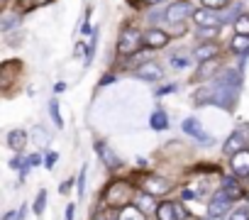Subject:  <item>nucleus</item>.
<instances>
[{"instance_id": "1", "label": "nucleus", "mask_w": 249, "mask_h": 220, "mask_svg": "<svg viewBox=\"0 0 249 220\" xmlns=\"http://www.w3.org/2000/svg\"><path fill=\"white\" fill-rule=\"evenodd\" d=\"M135 196H137V188L130 183V181H124V179H115L105 186L103 191V203L107 208H115V210H122V208H127L135 203Z\"/></svg>"}, {"instance_id": "2", "label": "nucleus", "mask_w": 249, "mask_h": 220, "mask_svg": "<svg viewBox=\"0 0 249 220\" xmlns=\"http://www.w3.org/2000/svg\"><path fill=\"white\" fill-rule=\"evenodd\" d=\"M142 42H144V35L137 27H124L120 32V39H117V52L122 56H132L142 49Z\"/></svg>"}, {"instance_id": "3", "label": "nucleus", "mask_w": 249, "mask_h": 220, "mask_svg": "<svg viewBox=\"0 0 249 220\" xmlns=\"http://www.w3.org/2000/svg\"><path fill=\"white\" fill-rule=\"evenodd\" d=\"M247 145H249V123H244V125H239L227 140H225V145H222V152L227 154V157H234L237 152H242V149H247Z\"/></svg>"}, {"instance_id": "4", "label": "nucleus", "mask_w": 249, "mask_h": 220, "mask_svg": "<svg viewBox=\"0 0 249 220\" xmlns=\"http://www.w3.org/2000/svg\"><path fill=\"white\" fill-rule=\"evenodd\" d=\"M171 188H174V183H171L169 179H164V176H157V174L144 176L142 183H140V191H147V193H152L154 198H157V196H166Z\"/></svg>"}, {"instance_id": "5", "label": "nucleus", "mask_w": 249, "mask_h": 220, "mask_svg": "<svg viewBox=\"0 0 249 220\" xmlns=\"http://www.w3.org/2000/svg\"><path fill=\"white\" fill-rule=\"evenodd\" d=\"M232 196H227V191H222V188H217L215 193H213V198H210V203H208V215L210 218H220L222 213H227L230 208H232Z\"/></svg>"}, {"instance_id": "6", "label": "nucleus", "mask_w": 249, "mask_h": 220, "mask_svg": "<svg viewBox=\"0 0 249 220\" xmlns=\"http://www.w3.org/2000/svg\"><path fill=\"white\" fill-rule=\"evenodd\" d=\"M191 15H196V13H193V5H191V0H176V3H171V5L166 8V20H169L171 25L183 22V20L191 18Z\"/></svg>"}, {"instance_id": "7", "label": "nucleus", "mask_w": 249, "mask_h": 220, "mask_svg": "<svg viewBox=\"0 0 249 220\" xmlns=\"http://www.w3.org/2000/svg\"><path fill=\"white\" fill-rule=\"evenodd\" d=\"M93 149H95L98 159H100V162H103L107 169H120V166H122L120 154H117V152H115V149H112L107 142H103V140H100V142H95V145H93Z\"/></svg>"}, {"instance_id": "8", "label": "nucleus", "mask_w": 249, "mask_h": 220, "mask_svg": "<svg viewBox=\"0 0 249 220\" xmlns=\"http://www.w3.org/2000/svg\"><path fill=\"white\" fill-rule=\"evenodd\" d=\"M181 128H183V132H186V135H191V137H193V140H198L200 145H205V147H210V145H213V137H210V135H205L203 123H200L198 118H186Z\"/></svg>"}, {"instance_id": "9", "label": "nucleus", "mask_w": 249, "mask_h": 220, "mask_svg": "<svg viewBox=\"0 0 249 220\" xmlns=\"http://www.w3.org/2000/svg\"><path fill=\"white\" fill-rule=\"evenodd\" d=\"M230 171L237 179H249V147L230 157Z\"/></svg>"}, {"instance_id": "10", "label": "nucleus", "mask_w": 249, "mask_h": 220, "mask_svg": "<svg viewBox=\"0 0 249 220\" xmlns=\"http://www.w3.org/2000/svg\"><path fill=\"white\" fill-rule=\"evenodd\" d=\"M193 20H196L198 27H220V25H222V22H220V13H217V10H210V8L196 10Z\"/></svg>"}, {"instance_id": "11", "label": "nucleus", "mask_w": 249, "mask_h": 220, "mask_svg": "<svg viewBox=\"0 0 249 220\" xmlns=\"http://www.w3.org/2000/svg\"><path fill=\"white\" fill-rule=\"evenodd\" d=\"M132 76H135V78H142V81H159V78L164 76V71L159 69V64L149 61V64H144V66H137V69L132 71Z\"/></svg>"}, {"instance_id": "12", "label": "nucleus", "mask_w": 249, "mask_h": 220, "mask_svg": "<svg viewBox=\"0 0 249 220\" xmlns=\"http://www.w3.org/2000/svg\"><path fill=\"white\" fill-rule=\"evenodd\" d=\"M135 205L144 213V215H157V210H159V205H157V198L152 196V193H147V191H137V196H135Z\"/></svg>"}, {"instance_id": "13", "label": "nucleus", "mask_w": 249, "mask_h": 220, "mask_svg": "<svg viewBox=\"0 0 249 220\" xmlns=\"http://www.w3.org/2000/svg\"><path fill=\"white\" fill-rule=\"evenodd\" d=\"M169 35L166 32H161V30H157V27H152L147 35H144V44L149 47V49H164L166 44H169Z\"/></svg>"}, {"instance_id": "14", "label": "nucleus", "mask_w": 249, "mask_h": 220, "mask_svg": "<svg viewBox=\"0 0 249 220\" xmlns=\"http://www.w3.org/2000/svg\"><path fill=\"white\" fill-rule=\"evenodd\" d=\"M157 220H181V218H178V203H176V201H164V203H159Z\"/></svg>"}, {"instance_id": "15", "label": "nucleus", "mask_w": 249, "mask_h": 220, "mask_svg": "<svg viewBox=\"0 0 249 220\" xmlns=\"http://www.w3.org/2000/svg\"><path fill=\"white\" fill-rule=\"evenodd\" d=\"M18 27H20V13H10V10H5L3 18H0V30H3L5 35H10V32L18 30Z\"/></svg>"}, {"instance_id": "16", "label": "nucleus", "mask_w": 249, "mask_h": 220, "mask_svg": "<svg viewBox=\"0 0 249 220\" xmlns=\"http://www.w3.org/2000/svg\"><path fill=\"white\" fill-rule=\"evenodd\" d=\"M215 54H217V47H215V42H203L200 47H196V49H193V56H196V61H210Z\"/></svg>"}, {"instance_id": "17", "label": "nucleus", "mask_w": 249, "mask_h": 220, "mask_svg": "<svg viewBox=\"0 0 249 220\" xmlns=\"http://www.w3.org/2000/svg\"><path fill=\"white\" fill-rule=\"evenodd\" d=\"M8 145H10V149L22 152L27 147V132L25 130H10L8 132Z\"/></svg>"}, {"instance_id": "18", "label": "nucleus", "mask_w": 249, "mask_h": 220, "mask_svg": "<svg viewBox=\"0 0 249 220\" xmlns=\"http://www.w3.org/2000/svg\"><path fill=\"white\" fill-rule=\"evenodd\" d=\"M149 125H152V130H169V115H166V110L164 108H157L154 113H152V118H149Z\"/></svg>"}, {"instance_id": "19", "label": "nucleus", "mask_w": 249, "mask_h": 220, "mask_svg": "<svg viewBox=\"0 0 249 220\" xmlns=\"http://www.w3.org/2000/svg\"><path fill=\"white\" fill-rule=\"evenodd\" d=\"M230 49H232V54L247 56V54H249V37H244V35H234L232 42H230Z\"/></svg>"}, {"instance_id": "20", "label": "nucleus", "mask_w": 249, "mask_h": 220, "mask_svg": "<svg viewBox=\"0 0 249 220\" xmlns=\"http://www.w3.org/2000/svg\"><path fill=\"white\" fill-rule=\"evenodd\" d=\"M117 220H144V213L132 203V205H127V208L117 210Z\"/></svg>"}, {"instance_id": "21", "label": "nucleus", "mask_w": 249, "mask_h": 220, "mask_svg": "<svg viewBox=\"0 0 249 220\" xmlns=\"http://www.w3.org/2000/svg\"><path fill=\"white\" fill-rule=\"evenodd\" d=\"M222 191H227V196H232V198H242V188H239V183L232 176L222 179Z\"/></svg>"}, {"instance_id": "22", "label": "nucleus", "mask_w": 249, "mask_h": 220, "mask_svg": "<svg viewBox=\"0 0 249 220\" xmlns=\"http://www.w3.org/2000/svg\"><path fill=\"white\" fill-rule=\"evenodd\" d=\"M44 208H47V188H39L37 191V196H35V203H32V210L42 218V213H44Z\"/></svg>"}, {"instance_id": "23", "label": "nucleus", "mask_w": 249, "mask_h": 220, "mask_svg": "<svg viewBox=\"0 0 249 220\" xmlns=\"http://www.w3.org/2000/svg\"><path fill=\"white\" fill-rule=\"evenodd\" d=\"M234 35H244V37H249V15L247 13H242L237 20H234Z\"/></svg>"}, {"instance_id": "24", "label": "nucleus", "mask_w": 249, "mask_h": 220, "mask_svg": "<svg viewBox=\"0 0 249 220\" xmlns=\"http://www.w3.org/2000/svg\"><path fill=\"white\" fill-rule=\"evenodd\" d=\"M49 115H52L54 125L61 130L64 128V118H61V110H59V100H49Z\"/></svg>"}, {"instance_id": "25", "label": "nucleus", "mask_w": 249, "mask_h": 220, "mask_svg": "<svg viewBox=\"0 0 249 220\" xmlns=\"http://www.w3.org/2000/svg\"><path fill=\"white\" fill-rule=\"evenodd\" d=\"M217 71V64H213V61H203V66L198 69V73H196V78L198 81H203V78H208L210 73H215Z\"/></svg>"}, {"instance_id": "26", "label": "nucleus", "mask_w": 249, "mask_h": 220, "mask_svg": "<svg viewBox=\"0 0 249 220\" xmlns=\"http://www.w3.org/2000/svg\"><path fill=\"white\" fill-rule=\"evenodd\" d=\"M152 61V52H142V54H132L130 56V66H144Z\"/></svg>"}, {"instance_id": "27", "label": "nucleus", "mask_w": 249, "mask_h": 220, "mask_svg": "<svg viewBox=\"0 0 249 220\" xmlns=\"http://www.w3.org/2000/svg\"><path fill=\"white\" fill-rule=\"evenodd\" d=\"M169 61H171V69H176V71H183V69H188V66H191V59H188V56H183V54L171 56Z\"/></svg>"}, {"instance_id": "28", "label": "nucleus", "mask_w": 249, "mask_h": 220, "mask_svg": "<svg viewBox=\"0 0 249 220\" xmlns=\"http://www.w3.org/2000/svg\"><path fill=\"white\" fill-rule=\"evenodd\" d=\"M86 176H88V166L83 164V166H81V174H78V181H76V188H78V198H83V193H86Z\"/></svg>"}, {"instance_id": "29", "label": "nucleus", "mask_w": 249, "mask_h": 220, "mask_svg": "<svg viewBox=\"0 0 249 220\" xmlns=\"http://www.w3.org/2000/svg\"><path fill=\"white\" fill-rule=\"evenodd\" d=\"M203 5L210 10H225L230 5V0H203Z\"/></svg>"}, {"instance_id": "30", "label": "nucleus", "mask_w": 249, "mask_h": 220, "mask_svg": "<svg viewBox=\"0 0 249 220\" xmlns=\"http://www.w3.org/2000/svg\"><path fill=\"white\" fill-rule=\"evenodd\" d=\"M32 135H35V140H37V145H42V147H44V145H49V135H47V132H44V130H42L39 125L35 128V132H32Z\"/></svg>"}, {"instance_id": "31", "label": "nucleus", "mask_w": 249, "mask_h": 220, "mask_svg": "<svg viewBox=\"0 0 249 220\" xmlns=\"http://www.w3.org/2000/svg\"><path fill=\"white\" fill-rule=\"evenodd\" d=\"M176 91H178V83H166V86L157 88L154 95H169V93H176Z\"/></svg>"}, {"instance_id": "32", "label": "nucleus", "mask_w": 249, "mask_h": 220, "mask_svg": "<svg viewBox=\"0 0 249 220\" xmlns=\"http://www.w3.org/2000/svg\"><path fill=\"white\" fill-rule=\"evenodd\" d=\"M227 220H249V208H237Z\"/></svg>"}, {"instance_id": "33", "label": "nucleus", "mask_w": 249, "mask_h": 220, "mask_svg": "<svg viewBox=\"0 0 249 220\" xmlns=\"http://www.w3.org/2000/svg\"><path fill=\"white\" fill-rule=\"evenodd\" d=\"M217 30L220 27H198V37H217Z\"/></svg>"}, {"instance_id": "34", "label": "nucleus", "mask_w": 249, "mask_h": 220, "mask_svg": "<svg viewBox=\"0 0 249 220\" xmlns=\"http://www.w3.org/2000/svg\"><path fill=\"white\" fill-rule=\"evenodd\" d=\"M56 162H59V154H56V152H49V154L44 157V166H47L49 171H52V169L56 166Z\"/></svg>"}, {"instance_id": "35", "label": "nucleus", "mask_w": 249, "mask_h": 220, "mask_svg": "<svg viewBox=\"0 0 249 220\" xmlns=\"http://www.w3.org/2000/svg\"><path fill=\"white\" fill-rule=\"evenodd\" d=\"M42 162H44V159H42V154H39V152H35V154H30V157H27V166H30V169L39 166Z\"/></svg>"}, {"instance_id": "36", "label": "nucleus", "mask_w": 249, "mask_h": 220, "mask_svg": "<svg viewBox=\"0 0 249 220\" xmlns=\"http://www.w3.org/2000/svg\"><path fill=\"white\" fill-rule=\"evenodd\" d=\"M73 183H76V181H73V179H69V181H64V183H61V186H59V193H69V191H71V188H73Z\"/></svg>"}, {"instance_id": "37", "label": "nucleus", "mask_w": 249, "mask_h": 220, "mask_svg": "<svg viewBox=\"0 0 249 220\" xmlns=\"http://www.w3.org/2000/svg\"><path fill=\"white\" fill-rule=\"evenodd\" d=\"M73 213H76V203H69L66 205V220H73Z\"/></svg>"}, {"instance_id": "38", "label": "nucleus", "mask_w": 249, "mask_h": 220, "mask_svg": "<svg viewBox=\"0 0 249 220\" xmlns=\"http://www.w3.org/2000/svg\"><path fill=\"white\" fill-rule=\"evenodd\" d=\"M86 47H88V44H83V42H78V44H76V49H73V54H76V56H81L83 52H88Z\"/></svg>"}, {"instance_id": "39", "label": "nucleus", "mask_w": 249, "mask_h": 220, "mask_svg": "<svg viewBox=\"0 0 249 220\" xmlns=\"http://www.w3.org/2000/svg\"><path fill=\"white\" fill-rule=\"evenodd\" d=\"M18 218V210H8L5 215H3V220H15Z\"/></svg>"}, {"instance_id": "40", "label": "nucleus", "mask_w": 249, "mask_h": 220, "mask_svg": "<svg viewBox=\"0 0 249 220\" xmlns=\"http://www.w3.org/2000/svg\"><path fill=\"white\" fill-rule=\"evenodd\" d=\"M25 215H27V205H22V208L18 210V218H15V220H25Z\"/></svg>"}, {"instance_id": "41", "label": "nucleus", "mask_w": 249, "mask_h": 220, "mask_svg": "<svg viewBox=\"0 0 249 220\" xmlns=\"http://www.w3.org/2000/svg\"><path fill=\"white\" fill-rule=\"evenodd\" d=\"M64 91H66V83H61V81H59V83L54 86V93H64Z\"/></svg>"}, {"instance_id": "42", "label": "nucleus", "mask_w": 249, "mask_h": 220, "mask_svg": "<svg viewBox=\"0 0 249 220\" xmlns=\"http://www.w3.org/2000/svg\"><path fill=\"white\" fill-rule=\"evenodd\" d=\"M112 81H115V76H105V78H103L98 86H107V83H112Z\"/></svg>"}, {"instance_id": "43", "label": "nucleus", "mask_w": 249, "mask_h": 220, "mask_svg": "<svg viewBox=\"0 0 249 220\" xmlns=\"http://www.w3.org/2000/svg\"><path fill=\"white\" fill-rule=\"evenodd\" d=\"M137 169H147V159H144V157L137 159Z\"/></svg>"}, {"instance_id": "44", "label": "nucleus", "mask_w": 249, "mask_h": 220, "mask_svg": "<svg viewBox=\"0 0 249 220\" xmlns=\"http://www.w3.org/2000/svg\"><path fill=\"white\" fill-rule=\"evenodd\" d=\"M93 220H107V218H105L103 213H98V215H93Z\"/></svg>"}, {"instance_id": "45", "label": "nucleus", "mask_w": 249, "mask_h": 220, "mask_svg": "<svg viewBox=\"0 0 249 220\" xmlns=\"http://www.w3.org/2000/svg\"><path fill=\"white\" fill-rule=\"evenodd\" d=\"M142 3H149V5H154V3H159V0H142Z\"/></svg>"}, {"instance_id": "46", "label": "nucleus", "mask_w": 249, "mask_h": 220, "mask_svg": "<svg viewBox=\"0 0 249 220\" xmlns=\"http://www.w3.org/2000/svg\"><path fill=\"white\" fill-rule=\"evenodd\" d=\"M208 220H220V218H208Z\"/></svg>"}]
</instances>
